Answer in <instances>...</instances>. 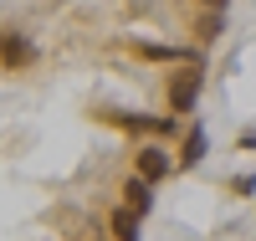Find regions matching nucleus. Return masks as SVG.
Listing matches in <instances>:
<instances>
[{
  "instance_id": "obj_1",
  "label": "nucleus",
  "mask_w": 256,
  "mask_h": 241,
  "mask_svg": "<svg viewBox=\"0 0 256 241\" xmlns=\"http://www.w3.org/2000/svg\"><path fill=\"white\" fill-rule=\"evenodd\" d=\"M36 62H41V52H36L31 31H20V26H0V67H6V72H31Z\"/></svg>"
},
{
  "instance_id": "obj_2",
  "label": "nucleus",
  "mask_w": 256,
  "mask_h": 241,
  "mask_svg": "<svg viewBox=\"0 0 256 241\" xmlns=\"http://www.w3.org/2000/svg\"><path fill=\"white\" fill-rule=\"evenodd\" d=\"M200 82H205V67H184V72H174V77H169V108H174V113H190V108H195V98H200Z\"/></svg>"
},
{
  "instance_id": "obj_3",
  "label": "nucleus",
  "mask_w": 256,
  "mask_h": 241,
  "mask_svg": "<svg viewBox=\"0 0 256 241\" xmlns=\"http://www.w3.org/2000/svg\"><path fill=\"white\" fill-rule=\"evenodd\" d=\"M134 169H138V180H144V185H159L164 174L174 169V159H169V149L144 144V149H134Z\"/></svg>"
},
{
  "instance_id": "obj_4",
  "label": "nucleus",
  "mask_w": 256,
  "mask_h": 241,
  "mask_svg": "<svg viewBox=\"0 0 256 241\" xmlns=\"http://www.w3.org/2000/svg\"><path fill=\"white\" fill-rule=\"evenodd\" d=\"M200 159H205V128L195 123V128H190V134H184V149H180V169L200 164Z\"/></svg>"
},
{
  "instance_id": "obj_5",
  "label": "nucleus",
  "mask_w": 256,
  "mask_h": 241,
  "mask_svg": "<svg viewBox=\"0 0 256 241\" xmlns=\"http://www.w3.org/2000/svg\"><path fill=\"white\" fill-rule=\"evenodd\" d=\"M123 210H128V215H144V210H148V185H144V180H128V185H123Z\"/></svg>"
},
{
  "instance_id": "obj_6",
  "label": "nucleus",
  "mask_w": 256,
  "mask_h": 241,
  "mask_svg": "<svg viewBox=\"0 0 256 241\" xmlns=\"http://www.w3.org/2000/svg\"><path fill=\"white\" fill-rule=\"evenodd\" d=\"M108 226H113V241H138V215L113 210V215H108Z\"/></svg>"
},
{
  "instance_id": "obj_7",
  "label": "nucleus",
  "mask_w": 256,
  "mask_h": 241,
  "mask_svg": "<svg viewBox=\"0 0 256 241\" xmlns=\"http://www.w3.org/2000/svg\"><path fill=\"white\" fill-rule=\"evenodd\" d=\"M134 52H138V57H148V62H180V57H184L180 47H154V41H138Z\"/></svg>"
}]
</instances>
